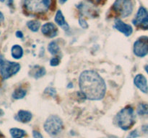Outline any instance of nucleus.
<instances>
[{
    "label": "nucleus",
    "instance_id": "1",
    "mask_svg": "<svg viewBox=\"0 0 148 138\" xmlns=\"http://www.w3.org/2000/svg\"><path fill=\"white\" fill-rule=\"evenodd\" d=\"M79 86L81 92L89 100H101L106 91V85L103 78L93 70H86L81 73Z\"/></svg>",
    "mask_w": 148,
    "mask_h": 138
},
{
    "label": "nucleus",
    "instance_id": "2",
    "mask_svg": "<svg viewBox=\"0 0 148 138\" xmlns=\"http://www.w3.org/2000/svg\"><path fill=\"white\" fill-rule=\"evenodd\" d=\"M117 126L124 131L131 129L135 123V115L133 107L127 106L118 112L115 117Z\"/></svg>",
    "mask_w": 148,
    "mask_h": 138
},
{
    "label": "nucleus",
    "instance_id": "3",
    "mask_svg": "<svg viewBox=\"0 0 148 138\" xmlns=\"http://www.w3.org/2000/svg\"><path fill=\"white\" fill-rule=\"evenodd\" d=\"M52 0H24V8L32 14H43L50 9Z\"/></svg>",
    "mask_w": 148,
    "mask_h": 138
},
{
    "label": "nucleus",
    "instance_id": "4",
    "mask_svg": "<svg viewBox=\"0 0 148 138\" xmlns=\"http://www.w3.org/2000/svg\"><path fill=\"white\" fill-rule=\"evenodd\" d=\"M20 69V65L18 63L9 61L0 56V74L3 79L10 78L18 73Z\"/></svg>",
    "mask_w": 148,
    "mask_h": 138
},
{
    "label": "nucleus",
    "instance_id": "5",
    "mask_svg": "<svg viewBox=\"0 0 148 138\" xmlns=\"http://www.w3.org/2000/svg\"><path fill=\"white\" fill-rule=\"evenodd\" d=\"M112 10L121 18L128 17L133 11L132 1V0H116L112 6Z\"/></svg>",
    "mask_w": 148,
    "mask_h": 138
},
{
    "label": "nucleus",
    "instance_id": "6",
    "mask_svg": "<svg viewBox=\"0 0 148 138\" xmlns=\"http://www.w3.org/2000/svg\"><path fill=\"white\" fill-rule=\"evenodd\" d=\"M43 128L49 135L54 136L62 130L63 122L57 115H51L45 121Z\"/></svg>",
    "mask_w": 148,
    "mask_h": 138
},
{
    "label": "nucleus",
    "instance_id": "7",
    "mask_svg": "<svg viewBox=\"0 0 148 138\" xmlns=\"http://www.w3.org/2000/svg\"><path fill=\"white\" fill-rule=\"evenodd\" d=\"M132 23L136 27L141 30H148V12L145 7H140L137 11Z\"/></svg>",
    "mask_w": 148,
    "mask_h": 138
},
{
    "label": "nucleus",
    "instance_id": "8",
    "mask_svg": "<svg viewBox=\"0 0 148 138\" xmlns=\"http://www.w3.org/2000/svg\"><path fill=\"white\" fill-rule=\"evenodd\" d=\"M133 52L136 56L143 57L148 54V36L139 37L134 43Z\"/></svg>",
    "mask_w": 148,
    "mask_h": 138
},
{
    "label": "nucleus",
    "instance_id": "9",
    "mask_svg": "<svg viewBox=\"0 0 148 138\" xmlns=\"http://www.w3.org/2000/svg\"><path fill=\"white\" fill-rule=\"evenodd\" d=\"M114 27L116 30L119 31L120 32L124 34V35L127 36V37H129V36L131 35L132 33L133 32L132 27L130 24L124 23L121 19H116Z\"/></svg>",
    "mask_w": 148,
    "mask_h": 138
},
{
    "label": "nucleus",
    "instance_id": "10",
    "mask_svg": "<svg viewBox=\"0 0 148 138\" xmlns=\"http://www.w3.org/2000/svg\"><path fill=\"white\" fill-rule=\"evenodd\" d=\"M41 32L45 36L49 38H53L57 35L58 28L53 23H45L41 27Z\"/></svg>",
    "mask_w": 148,
    "mask_h": 138
},
{
    "label": "nucleus",
    "instance_id": "11",
    "mask_svg": "<svg viewBox=\"0 0 148 138\" xmlns=\"http://www.w3.org/2000/svg\"><path fill=\"white\" fill-rule=\"evenodd\" d=\"M134 83L142 92L146 93L148 92L147 80L143 74H137L134 78Z\"/></svg>",
    "mask_w": 148,
    "mask_h": 138
},
{
    "label": "nucleus",
    "instance_id": "12",
    "mask_svg": "<svg viewBox=\"0 0 148 138\" xmlns=\"http://www.w3.org/2000/svg\"><path fill=\"white\" fill-rule=\"evenodd\" d=\"M32 118H33V114L31 112L26 110H20L14 116L15 120L22 122V123H27V122H30Z\"/></svg>",
    "mask_w": 148,
    "mask_h": 138
},
{
    "label": "nucleus",
    "instance_id": "13",
    "mask_svg": "<svg viewBox=\"0 0 148 138\" xmlns=\"http://www.w3.org/2000/svg\"><path fill=\"white\" fill-rule=\"evenodd\" d=\"M55 22L56 24L62 27L64 30L67 31L69 30V25L67 24V22L65 20L63 14L61 12V10H58L56 13V16H55Z\"/></svg>",
    "mask_w": 148,
    "mask_h": 138
},
{
    "label": "nucleus",
    "instance_id": "14",
    "mask_svg": "<svg viewBox=\"0 0 148 138\" xmlns=\"http://www.w3.org/2000/svg\"><path fill=\"white\" fill-rule=\"evenodd\" d=\"M46 69L40 66H35L30 71V76H33V78L36 79L43 77L44 75H46Z\"/></svg>",
    "mask_w": 148,
    "mask_h": 138
},
{
    "label": "nucleus",
    "instance_id": "15",
    "mask_svg": "<svg viewBox=\"0 0 148 138\" xmlns=\"http://www.w3.org/2000/svg\"><path fill=\"white\" fill-rule=\"evenodd\" d=\"M12 56L14 59H20L23 56V49L19 45H14L11 49Z\"/></svg>",
    "mask_w": 148,
    "mask_h": 138
},
{
    "label": "nucleus",
    "instance_id": "16",
    "mask_svg": "<svg viewBox=\"0 0 148 138\" xmlns=\"http://www.w3.org/2000/svg\"><path fill=\"white\" fill-rule=\"evenodd\" d=\"M10 132L12 138H23L27 135L25 131L19 128H12Z\"/></svg>",
    "mask_w": 148,
    "mask_h": 138
},
{
    "label": "nucleus",
    "instance_id": "17",
    "mask_svg": "<svg viewBox=\"0 0 148 138\" xmlns=\"http://www.w3.org/2000/svg\"><path fill=\"white\" fill-rule=\"evenodd\" d=\"M48 50L51 55H56L60 51V47L56 41H51L48 45Z\"/></svg>",
    "mask_w": 148,
    "mask_h": 138
},
{
    "label": "nucleus",
    "instance_id": "18",
    "mask_svg": "<svg viewBox=\"0 0 148 138\" xmlns=\"http://www.w3.org/2000/svg\"><path fill=\"white\" fill-rule=\"evenodd\" d=\"M27 91L23 88H17L12 93V98L14 99H23L26 96Z\"/></svg>",
    "mask_w": 148,
    "mask_h": 138
},
{
    "label": "nucleus",
    "instance_id": "19",
    "mask_svg": "<svg viewBox=\"0 0 148 138\" xmlns=\"http://www.w3.org/2000/svg\"><path fill=\"white\" fill-rule=\"evenodd\" d=\"M27 26L32 32H38L39 30V28L40 27V22L38 20H30V21L27 22Z\"/></svg>",
    "mask_w": 148,
    "mask_h": 138
},
{
    "label": "nucleus",
    "instance_id": "20",
    "mask_svg": "<svg viewBox=\"0 0 148 138\" xmlns=\"http://www.w3.org/2000/svg\"><path fill=\"white\" fill-rule=\"evenodd\" d=\"M137 114L140 116L148 114V104L147 103H141L138 105L137 109Z\"/></svg>",
    "mask_w": 148,
    "mask_h": 138
},
{
    "label": "nucleus",
    "instance_id": "21",
    "mask_svg": "<svg viewBox=\"0 0 148 138\" xmlns=\"http://www.w3.org/2000/svg\"><path fill=\"white\" fill-rule=\"evenodd\" d=\"M45 93H48L49 96H52V97H55V96H56V89H53V88L48 87L47 89L45 90Z\"/></svg>",
    "mask_w": 148,
    "mask_h": 138
},
{
    "label": "nucleus",
    "instance_id": "22",
    "mask_svg": "<svg viewBox=\"0 0 148 138\" xmlns=\"http://www.w3.org/2000/svg\"><path fill=\"white\" fill-rule=\"evenodd\" d=\"M60 63V58L58 57H54L51 59L50 66H57Z\"/></svg>",
    "mask_w": 148,
    "mask_h": 138
},
{
    "label": "nucleus",
    "instance_id": "23",
    "mask_svg": "<svg viewBox=\"0 0 148 138\" xmlns=\"http://www.w3.org/2000/svg\"><path fill=\"white\" fill-rule=\"evenodd\" d=\"M139 136H140V135H139L137 130V129H134V130L132 131V132L129 134V135L127 136V138H137Z\"/></svg>",
    "mask_w": 148,
    "mask_h": 138
},
{
    "label": "nucleus",
    "instance_id": "24",
    "mask_svg": "<svg viewBox=\"0 0 148 138\" xmlns=\"http://www.w3.org/2000/svg\"><path fill=\"white\" fill-rule=\"evenodd\" d=\"M79 26L83 29H87L88 27V23H87V22L85 21L84 19H82V18L79 19Z\"/></svg>",
    "mask_w": 148,
    "mask_h": 138
},
{
    "label": "nucleus",
    "instance_id": "25",
    "mask_svg": "<svg viewBox=\"0 0 148 138\" xmlns=\"http://www.w3.org/2000/svg\"><path fill=\"white\" fill-rule=\"evenodd\" d=\"M88 1H89L92 4H95V5H99V4H104L106 0H88Z\"/></svg>",
    "mask_w": 148,
    "mask_h": 138
},
{
    "label": "nucleus",
    "instance_id": "26",
    "mask_svg": "<svg viewBox=\"0 0 148 138\" xmlns=\"http://www.w3.org/2000/svg\"><path fill=\"white\" fill-rule=\"evenodd\" d=\"M33 136L34 138H43V135H41V133H40L39 132L36 130L33 131Z\"/></svg>",
    "mask_w": 148,
    "mask_h": 138
},
{
    "label": "nucleus",
    "instance_id": "27",
    "mask_svg": "<svg viewBox=\"0 0 148 138\" xmlns=\"http://www.w3.org/2000/svg\"><path fill=\"white\" fill-rule=\"evenodd\" d=\"M142 131H143L144 133L148 134V125H143V126H142Z\"/></svg>",
    "mask_w": 148,
    "mask_h": 138
},
{
    "label": "nucleus",
    "instance_id": "28",
    "mask_svg": "<svg viewBox=\"0 0 148 138\" xmlns=\"http://www.w3.org/2000/svg\"><path fill=\"white\" fill-rule=\"evenodd\" d=\"M16 36L19 38H23V33L21 31H17L16 32Z\"/></svg>",
    "mask_w": 148,
    "mask_h": 138
},
{
    "label": "nucleus",
    "instance_id": "29",
    "mask_svg": "<svg viewBox=\"0 0 148 138\" xmlns=\"http://www.w3.org/2000/svg\"><path fill=\"white\" fill-rule=\"evenodd\" d=\"M4 15H3L2 13H1V12H0V23L4 21Z\"/></svg>",
    "mask_w": 148,
    "mask_h": 138
},
{
    "label": "nucleus",
    "instance_id": "30",
    "mask_svg": "<svg viewBox=\"0 0 148 138\" xmlns=\"http://www.w3.org/2000/svg\"><path fill=\"white\" fill-rule=\"evenodd\" d=\"M4 114V111H3L1 109H0V117H1V116H2Z\"/></svg>",
    "mask_w": 148,
    "mask_h": 138
},
{
    "label": "nucleus",
    "instance_id": "31",
    "mask_svg": "<svg viewBox=\"0 0 148 138\" xmlns=\"http://www.w3.org/2000/svg\"><path fill=\"white\" fill-rule=\"evenodd\" d=\"M66 1H67V0H59V3H60L61 4H64V3L66 2Z\"/></svg>",
    "mask_w": 148,
    "mask_h": 138
},
{
    "label": "nucleus",
    "instance_id": "32",
    "mask_svg": "<svg viewBox=\"0 0 148 138\" xmlns=\"http://www.w3.org/2000/svg\"><path fill=\"white\" fill-rule=\"evenodd\" d=\"M145 71L148 73V65H147V66H145Z\"/></svg>",
    "mask_w": 148,
    "mask_h": 138
},
{
    "label": "nucleus",
    "instance_id": "33",
    "mask_svg": "<svg viewBox=\"0 0 148 138\" xmlns=\"http://www.w3.org/2000/svg\"><path fill=\"white\" fill-rule=\"evenodd\" d=\"M0 138H4V136L3 135V134L0 132Z\"/></svg>",
    "mask_w": 148,
    "mask_h": 138
},
{
    "label": "nucleus",
    "instance_id": "34",
    "mask_svg": "<svg viewBox=\"0 0 148 138\" xmlns=\"http://www.w3.org/2000/svg\"><path fill=\"white\" fill-rule=\"evenodd\" d=\"M0 1H1V2H3V1H4V0H0Z\"/></svg>",
    "mask_w": 148,
    "mask_h": 138
}]
</instances>
